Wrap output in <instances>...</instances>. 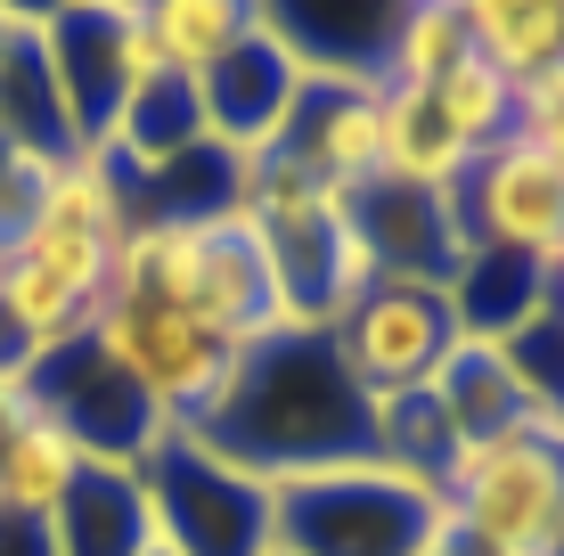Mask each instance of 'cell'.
<instances>
[{"instance_id": "16", "label": "cell", "mask_w": 564, "mask_h": 556, "mask_svg": "<svg viewBox=\"0 0 564 556\" xmlns=\"http://www.w3.org/2000/svg\"><path fill=\"white\" fill-rule=\"evenodd\" d=\"M475 164V148L451 131L434 90H384V181L393 188H425V197H451Z\"/></svg>"}, {"instance_id": "11", "label": "cell", "mask_w": 564, "mask_h": 556, "mask_svg": "<svg viewBox=\"0 0 564 556\" xmlns=\"http://www.w3.org/2000/svg\"><path fill=\"white\" fill-rule=\"evenodd\" d=\"M279 156H295L311 181L360 197L368 181H384V83H327L303 74V99L279 131Z\"/></svg>"}, {"instance_id": "10", "label": "cell", "mask_w": 564, "mask_h": 556, "mask_svg": "<svg viewBox=\"0 0 564 556\" xmlns=\"http://www.w3.org/2000/svg\"><path fill=\"white\" fill-rule=\"evenodd\" d=\"M458 197V229L466 246H499V254H532V262H564V172L549 156H532L523 140L491 148L466 164Z\"/></svg>"}, {"instance_id": "7", "label": "cell", "mask_w": 564, "mask_h": 556, "mask_svg": "<svg viewBox=\"0 0 564 556\" xmlns=\"http://www.w3.org/2000/svg\"><path fill=\"white\" fill-rule=\"evenodd\" d=\"M42 50H50V83L57 99H66V123L74 140H83V156L115 131V115H123L131 90H148L164 66V50H155L148 33V9H50L42 17Z\"/></svg>"}, {"instance_id": "19", "label": "cell", "mask_w": 564, "mask_h": 556, "mask_svg": "<svg viewBox=\"0 0 564 556\" xmlns=\"http://www.w3.org/2000/svg\"><path fill=\"white\" fill-rule=\"evenodd\" d=\"M254 17H262V0H148L155 50H164V66L188 74V83L221 66V57L254 33Z\"/></svg>"}, {"instance_id": "6", "label": "cell", "mask_w": 564, "mask_h": 556, "mask_svg": "<svg viewBox=\"0 0 564 556\" xmlns=\"http://www.w3.org/2000/svg\"><path fill=\"white\" fill-rule=\"evenodd\" d=\"M83 336L99 344L115 369L155 401V410H164L172 434H197L205 426L213 401H221V385H229V360H238L221 336H205L181 303H148V295H107L99 312H90Z\"/></svg>"}, {"instance_id": "5", "label": "cell", "mask_w": 564, "mask_h": 556, "mask_svg": "<svg viewBox=\"0 0 564 556\" xmlns=\"http://www.w3.org/2000/svg\"><path fill=\"white\" fill-rule=\"evenodd\" d=\"M148 508L155 541L181 556H270L279 548V491L262 475L229 467L221 450H205L197 434H172L148 458Z\"/></svg>"}, {"instance_id": "13", "label": "cell", "mask_w": 564, "mask_h": 556, "mask_svg": "<svg viewBox=\"0 0 564 556\" xmlns=\"http://www.w3.org/2000/svg\"><path fill=\"white\" fill-rule=\"evenodd\" d=\"M434 401L451 450H475V443H499V434H523V426H549V410L532 401V385L516 377L508 344H482V336H458L442 352V369L417 385Z\"/></svg>"}, {"instance_id": "25", "label": "cell", "mask_w": 564, "mask_h": 556, "mask_svg": "<svg viewBox=\"0 0 564 556\" xmlns=\"http://www.w3.org/2000/svg\"><path fill=\"white\" fill-rule=\"evenodd\" d=\"M17 417H25V385H0V450H9V434H17Z\"/></svg>"}, {"instance_id": "15", "label": "cell", "mask_w": 564, "mask_h": 556, "mask_svg": "<svg viewBox=\"0 0 564 556\" xmlns=\"http://www.w3.org/2000/svg\"><path fill=\"white\" fill-rule=\"evenodd\" d=\"M442 286H451L458 336H482V344H508L516 328H532V319L556 303V271H549V262L499 254V246H466L458 271Z\"/></svg>"}, {"instance_id": "4", "label": "cell", "mask_w": 564, "mask_h": 556, "mask_svg": "<svg viewBox=\"0 0 564 556\" xmlns=\"http://www.w3.org/2000/svg\"><path fill=\"white\" fill-rule=\"evenodd\" d=\"M442 515H451L458 556H549L564 524V417L451 450Z\"/></svg>"}, {"instance_id": "22", "label": "cell", "mask_w": 564, "mask_h": 556, "mask_svg": "<svg viewBox=\"0 0 564 556\" xmlns=\"http://www.w3.org/2000/svg\"><path fill=\"white\" fill-rule=\"evenodd\" d=\"M516 140L532 148V156H549V164L564 172V66L516 90Z\"/></svg>"}, {"instance_id": "18", "label": "cell", "mask_w": 564, "mask_h": 556, "mask_svg": "<svg viewBox=\"0 0 564 556\" xmlns=\"http://www.w3.org/2000/svg\"><path fill=\"white\" fill-rule=\"evenodd\" d=\"M90 458L83 443H74L57 417H42L25 401V417H17V434H9V450H0V508H17V515H57V500L74 491V475H83Z\"/></svg>"}, {"instance_id": "1", "label": "cell", "mask_w": 564, "mask_h": 556, "mask_svg": "<svg viewBox=\"0 0 564 556\" xmlns=\"http://www.w3.org/2000/svg\"><path fill=\"white\" fill-rule=\"evenodd\" d=\"M197 443L262 483L360 467L377 458V393H360L327 328H279L229 360V385L197 426Z\"/></svg>"}, {"instance_id": "28", "label": "cell", "mask_w": 564, "mask_h": 556, "mask_svg": "<svg viewBox=\"0 0 564 556\" xmlns=\"http://www.w3.org/2000/svg\"><path fill=\"white\" fill-rule=\"evenodd\" d=\"M270 556H286V548H270Z\"/></svg>"}, {"instance_id": "20", "label": "cell", "mask_w": 564, "mask_h": 556, "mask_svg": "<svg viewBox=\"0 0 564 556\" xmlns=\"http://www.w3.org/2000/svg\"><path fill=\"white\" fill-rule=\"evenodd\" d=\"M466 57V9L458 0H401L393 9V57H384V90H434Z\"/></svg>"}, {"instance_id": "2", "label": "cell", "mask_w": 564, "mask_h": 556, "mask_svg": "<svg viewBox=\"0 0 564 556\" xmlns=\"http://www.w3.org/2000/svg\"><path fill=\"white\" fill-rule=\"evenodd\" d=\"M107 295H148V303H181L205 336H221L229 352L295 328L286 312V279L270 262L262 229L246 214H213V221H131L115 246V286Z\"/></svg>"}, {"instance_id": "9", "label": "cell", "mask_w": 564, "mask_h": 556, "mask_svg": "<svg viewBox=\"0 0 564 556\" xmlns=\"http://www.w3.org/2000/svg\"><path fill=\"white\" fill-rule=\"evenodd\" d=\"M336 352L360 377V393H417L442 369V352L458 344V312L442 279H377L352 312L336 319Z\"/></svg>"}, {"instance_id": "8", "label": "cell", "mask_w": 564, "mask_h": 556, "mask_svg": "<svg viewBox=\"0 0 564 556\" xmlns=\"http://www.w3.org/2000/svg\"><path fill=\"white\" fill-rule=\"evenodd\" d=\"M25 401L42 417H57V426L83 443V458H99V467H148V458L172 443L164 410H155L90 336L42 352V369L25 377Z\"/></svg>"}, {"instance_id": "3", "label": "cell", "mask_w": 564, "mask_h": 556, "mask_svg": "<svg viewBox=\"0 0 564 556\" xmlns=\"http://www.w3.org/2000/svg\"><path fill=\"white\" fill-rule=\"evenodd\" d=\"M270 491H279V548L286 556H434L451 541L442 491L384 467V458L286 475Z\"/></svg>"}, {"instance_id": "21", "label": "cell", "mask_w": 564, "mask_h": 556, "mask_svg": "<svg viewBox=\"0 0 564 556\" xmlns=\"http://www.w3.org/2000/svg\"><path fill=\"white\" fill-rule=\"evenodd\" d=\"M434 99H442L451 131H458L466 148H475V156H491V148H508V140H516V83H508V74H491L475 50H466L458 66L434 83Z\"/></svg>"}, {"instance_id": "24", "label": "cell", "mask_w": 564, "mask_h": 556, "mask_svg": "<svg viewBox=\"0 0 564 556\" xmlns=\"http://www.w3.org/2000/svg\"><path fill=\"white\" fill-rule=\"evenodd\" d=\"M0 556H57V541H50V524H42V515L0 508Z\"/></svg>"}, {"instance_id": "26", "label": "cell", "mask_w": 564, "mask_h": 556, "mask_svg": "<svg viewBox=\"0 0 564 556\" xmlns=\"http://www.w3.org/2000/svg\"><path fill=\"white\" fill-rule=\"evenodd\" d=\"M148 556H181V548H164V541H148Z\"/></svg>"}, {"instance_id": "14", "label": "cell", "mask_w": 564, "mask_h": 556, "mask_svg": "<svg viewBox=\"0 0 564 556\" xmlns=\"http://www.w3.org/2000/svg\"><path fill=\"white\" fill-rule=\"evenodd\" d=\"M57 556H148L155 541V508H148V475L140 467H99L90 458L74 475V491L50 515Z\"/></svg>"}, {"instance_id": "17", "label": "cell", "mask_w": 564, "mask_h": 556, "mask_svg": "<svg viewBox=\"0 0 564 556\" xmlns=\"http://www.w3.org/2000/svg\"><path fill=\"white\" fill-rule=\"evenodd\" d=\"M466 9V50L508 83H540L564 66V0H458Z\"/></svg>"}, {"instance_id": "12", "label": "cell", "mask_w": 564, "mask_h": 556, "mask_svg": "<svg viewBox=\"0 0 564 556\" xmlns=\"http://www.w3.org/2000/svg\"><path fill=\"white\" fill-rule=\"evenodd\" d=\"M295 99H303V66H295V50L270 33V17H254V33H246L213 74H197L205 131L221 148H238V156H270L279 131H286V115H295Z\"/></svg>"}, {"instance_id": "23", "label": "cell", "mask_w": 564, "mask_h": 556, "mask_svg": "<svg viewBox=\"0 0 564 556\" xmlns=\"http://www.w3.org/2000/svg\"><path fill=\"white\" fill-rule=\"evenodd\" d=\"M33 369H42V344H33L25 328H17L9 312H0V385H25Z\"/></svg>"}, {"instance_id": "27", "label": "cell", "mask_w": 564, "mask_h": 556, "mask_svg": "<svg viewBox=\"0 0 564 556\" xmlns=\"http://www.w3.org/2000/svg\"><path fill=\"white\" fill-rule=\"evenodd\" d=\"M549 556H564V524H556V541H549Z\"/></svg>"}]
</instances>
